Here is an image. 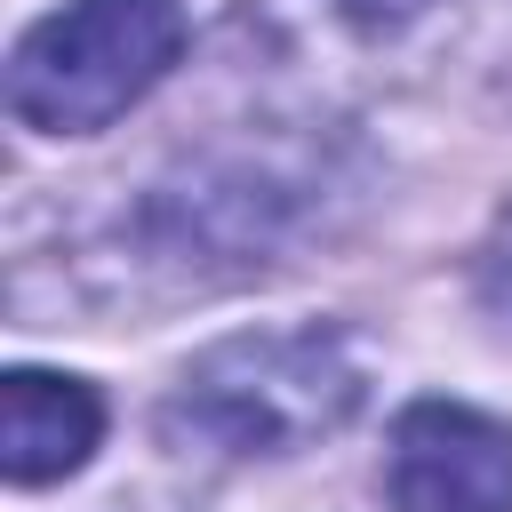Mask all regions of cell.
<instances>
[{
  "label": "cell",
  "instance_id": "cell-1",
  "mask_svg": "<svg viewBox=\"0 0 512 512\" xmlns=\"http://www.w3.org/2000/svg\"><path fill=\"white\" fill-rule=\"evenodd\" d=\"M368 392L360 352L304 320V328H240L224 344H208L176 400H168V432L216 456H296L328 432L352 424Z\"/></svg>",
  "mask_w": 512,
  "mask_h": 512
},
{
  "label": "cell",
  "instance_id": "cell-2",
  "mask_svg": "<svg viewBox=\"0 0 512 512\" xmlns=\"http://www.w3.org/2000/svg\"><path fill=\"white\" fill-rule=\"evenodd\" d=\"M184 40V0H72L16 40L8 112L32 136H96L168 80Z\"/></svg>",
  "mask_w": 512,
  "mask_h": 512
},
{
  "label": "cell",
  "instance_id": "cell-3",
  "mask_svg": "<svg viewBox=\"0 0 512 512\" xmlns=\"http://www.w3.org/2000/svg\"><path fill=\"white\" fill-rule=\"evenodd\" d=\"M392 512H512V424L464 400H416L392 424Z\"/></svg>",
  "mask_w": 512,
  "mask_h": 512
},
{
  "label": "cell",
  "instance_id": "cell-4",
  "mask_svg": "<svg viewBox=\"0 0 512 512\" xmlns=\"http://www.w3.org/2000/svg\"><path fill=\"white\" fill-rule=\"evenodd\" d=\"M96 440H104L96 384L48 376V368H8L0 376V472L16 488H40V480L80 472Z\"/></svg>",
  "mask_w": 512,
  "mask_h": 512
},
{
  "label": "cell",
  "instance_id": "cell-5",
  "mask_svg": "<svg viewBox=\"0 0 512 512\" xmlns=\"http://www.w3.org/2000/svg\"><path fill=\"white\" fill-rule=\"evenodd\" d=\"M336 16H352L360 32H392V24H408V16H424L432 0H328Z\"/></svg>",
  "mask_w": 512,
  "mask_h": 512
}]
</instances>
